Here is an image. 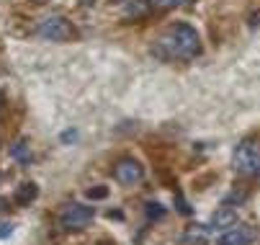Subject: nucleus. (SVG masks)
<instances>
[{
    "label": "nucleus",
    "instance_id": "f257e3e1",
    "mask_svg": "<svg viewBox=\"0 0 260 245\" xmlns=\"http://www.w3.org/2000/svg\"><path fill=\"white\" fill-rule=\"evenodd\" d=\"M152 54L162 62L170 59H193L201 54L199 31L188 23H173L168 26L152 44Z\"/></svg>",
    "mask_w": 260,
    "mask_h": 245
},
{
    "label": "nucleus",
    "instance_id": "f03ea898",
    "mask_svg": "<svg viewBox=\"0 0 260 245\" xmlns=\"http://www.w3.org/2000/svg\"><path fill=\"white\" fill-rule=\"evenodd\" d=\"M235 170L242 173V176L257 178L260 176V137H247L235 147L232 155Z\"/></svg>",
    "mask_w": 260,
    "mask_h": 245
},
{
    "label": "nucleus",
    "instance_id": "7ed1b4c3",
    "mask_svg": "<svg viewBox=\"0 0 260 245\" xmlns=\"http://www.w3.org/2000/svg\"><path fill=\"white\" fill-rule=\"evenodd\" d=\"M42 39H49V42H72L78 39V28L72 26L67 18H59V16H52V18H44L36 28Z\"/></svg>",
    "mask_w": 260,
    "mask_h": 245
},
{
    "label": "nucleus",
    "instance_id": "20e7f679",
    "mask_svg": "<svg viewBox=\"0 0 260 245\" xmlns=\"http://www.w3.org/2000/svg\"><path fill=\"white\" fill-rule=\"evenodd\" d=\"M93 217H95L93 206H85V204H70L64 212L59 215V227H62V230H83L85 225H90Z\"/></svg>",
    "mask_w": 260,
    "mask_h": 245
},
{
    "label": "nucleus",
    "instance_id": "39448f33",
    "mask_svg": "<svg viewBox=\"0 0 260 245\" xmlns=\"http://www.w3.org/2000/svg\"><path fill=\"white\" fill-rule=\"evenodd\" d=\"M114 178L124 186H134L144 178V165L137 158H121L114 165Z\"/></svg>",
    "mask_w": 260,
    "mask_h": 245
},
{
    "label": "nucleus",
    "instance_id": "423d86ee",
    "mask_svg": "<svg viewBox=\"0 0 260 245\" xmlns=\"http://www.w3.org/2000/svg\"><path fill=\"white\" fill-rule=\"evenodd\" d=\"M255 240V230L240 225V227H230L224 235L219 237V245H250Z\"/></svg>",
    "mask_w": 260,
    "mask_h": 245
},
{
    "label": "nucleus",
    "instance_id": "0eeeda50",
    "mask_svg": "<svg viewBox=\"0 0 260 245\" xmlns=\"http://www.w3.org/2000/svg\"><path fill=\"white\" fill-rule=\"evenodd\" d=\"M237 222V209L235 206H219L211 215V227L214 230H230Z\"/></svg>",
    "mask_w": 260,
    "mask_h": 245
},
{
    "label": "nucleus",
    "instance_id": "6e6552de",
    "mask_svg": "<svg viewBox=\"0 0 260 245\" xmlns=\"http://www.w3.org/2000/svg\"><path fill=\"white\" fill-rule=\"evenodd\" d=\"M36 196H39V186H36V183H21L18 189H16V194H13V201L18 204V206H28Z\"/></svg>",
    "mask_w": 260,
    "mask_h": 245
},
{
    "label": "nucleus",
    "instance_id": "1a4fd4ad",
    "mask_svg": "<svg viewBox=\"0 0 260 245\" xmlns=\"http://www.w3.org/2000/svg\"><path fill=\"white\" fill-rule=\"evenodd\" d=\"M183 242H185V245H206V242H209L206 227H201V225L188 227V230H185V235H183Z\"/></svg>",
    "mask_w": 260,
    "mask_h": 245
},
{
    "label": "nucleus",
    "instance_id": "9d476101",
    "mask_svg": "<svg viewBox=\"0 0 260 245\" xmlns=\"http://www.w3.org/2000/svg\"><path fill=\"white\" fill-rule=\"evenodd\" d=\"M11 158L28 165L31 163V147H28V139H18L16 145H11Z\"/></svg>",
    "mask_w": 260,
    "mask_h": 245
},
{
    "label": "nucleus",
    "instance_id": "9b49d317",
    "mask_svg": "<svg viewBox=\"0 0 260 245\" xmlns=\"http://www.w3.org/2000/svg\"><path fill=\"white\" fill-rule=\"evenodd\" d=\"M150 11V0H132V6L126 8V18H144Z\"/></svg>",
    "mask_w": 260,
    "mask_h": 245
},
{
    "label": "nucleus",
    "instance_id": "f8f14e48",
    "mask_svg": "<svg viewBox=\"0 0 260 245\" xmlns=\"http://www.w3.org/2000/svg\"><path fill=\"white\" fill-rule=\"evenodd\" d=\"M144 215H147V220H162L165 217V206L157 204V201H150L144 206Z\"/></svg>",
    "mask_w": 260,
    "mask_h": 245
},
{
    "label": "nucleus",
    "instance_id": "ddd939ff",
    "mask_svg": "<svg viewBox=\"0 0 260 245\" xmlns=\"http://www.w3.org/2000/svg\"><path fill=\"white\" fill-rule=\"evenodd\" d=\"M183 3L185 0H150V8L152 11H170V8H178Z\"/></svg>",
    "mask_w": 260,
    "mask_h": 245
},
{
    "label": "nucleus",
    "instance_id": "4468645a",
    "mask_svg": "<svg viewBox=\"0 0 260 245\" xmlns=\"http://www.w3.org/2000/svg\"><path fill=\"white\" fill-rule=\"evenodd\" d=\"M85 196H88L90 201H101V199L108 196V186H90V189L85 191Z\"/></svg>",
    "mask_w": 260,
    "mask_h": 245
},
{
    "label": "nucleus",
    "instance_id": "2eb2a0df",
    "mask_svg": "<svg viewBox=\"0 0 260 245\" xmlns=\"http://www.w3.org/2000/svg\"><path fill=\"white\" fill-rule=\"evenodd\" d=\"M175 204H178V212H180V215H191V206L185 204V199H183V194H180V191L175 194Z\"/></svg>",
    "mask_w": 260,
    "mask_h": 245
},
{
    "label": "nucleus",
    "instance_id": "dca6fc26",
    "mask_svg": "<svg viewBox=\"0 0 260 245\" xmlns=\"http://www.w3.org/2000/svg\"><path fill=\"white\" fill-rule=\"evenodd\" d=\"M59 139H62L64 145H70V142H75V139H78V129H64Z\"/></svg>",
    "mask_w": 260,
    "mask_h": 245
},
{
    "label": "nucleus",
    "instance_id": "f3484780",
    "mask_svg": "<svg viewBox=\"0 0 260 245\" xmlns=\"http://www.w3.org/2000/svg\"><path fill=\"white\" fill-rule=\"evenodd\" d=\"M13 232V225L11 222H0V237H8Z\"/></svg>",
    "mask_w": 260,
    "mask_h": 245
},
{
    "label": "nucleus",
    "instance_id": "a211bd4d",
    "mask_svg": "<svg viewBox=\"0 0 260 245\" xmlns=\"http://www.w3.org/2000/svg\"><path fill=\"white\" fill-rule=\"evenodd\" d=\"M8 209H11V201L6 196H0V212H8Z\"/></svg>",
    "mask_w": 260,
    "mask_h": 245
},
{
    "label": "nucleus",
    "instance_id": "6ab92c4d",
    "mask_svg": "<svg viewBox=\"0 0 260 245\" xmlns=\"http://www.w3.org/2000/svg\"><path fill=\"white\" fill-rule=\"evenodd\" d=\"M80 3H83V6H93V3H95V0H80Z\"/></svg>",
    "mask_w": 260,
    "mask_h": 245
},
{
    "label": "nucleus",
    "instance_id": "aec40b11",
    "mask_svg": "<svg viewBox=\"0 0 260 245\" xmlns=\"http://www.w3.org/2000/svg\"><path fill=\"white\" fill-rule=\"evenodd\" d=\"M0 106H3V93H0Z\"/></svg>",
    "mask_w": 260,
    "mask_h": 245
},
{
    "label": "nucleus",
    "instance_id": "412c9836",
    "mask_svg": "<svg viewBox=\"0 0 260 245\" xmlns=\"http://www.w3.org/2000/svg\"><path fill=\"white\" fill-rule=\"evenodd\" d=\"M111 3H124V0H111Z\"/></svg>",
    "mask_w": 260,
    "mask_h": 245
},
{
    "label": "nucleus",
    "instance_id": "4be33fe9",
    "mask_svg": "<svg viewBox=\"0 0 260 245\" xmlns=\"http://www.w3.org/2000/svg\"><path fill=\"white\" fill-rule=\"evenodd\" d=\"M34 3H47V0H34Z\"/></svg>",
    "mask_w": 260,
    "mask_h": 245
}]
</instances>
